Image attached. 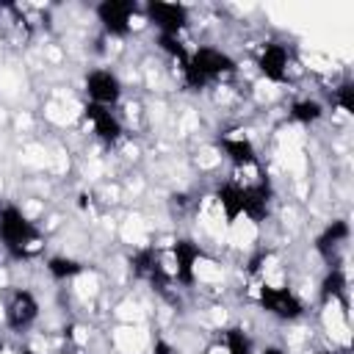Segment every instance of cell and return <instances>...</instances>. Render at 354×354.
Returning <instances> with one entry per match:
<instances>
[{"label":"cell","instance_id":"obj_1","mask_svg":"<svg viewBox=\"0 0 354 354\" xmlns=\"http://www.w3.org/2000/svg\"><path fill=\"white\" fill-rule=\"evenodd\" d=\"M0 241H3L6 252L17 260L36 257L44 249L41 230L17 205H3L0 207Z\"/></svg>","mask_w":354,"mask_h":354},{"label":"cell","instance_id":"obj_2","mask_svg":"<svg viewBox=\"0 0 354 354\" xmlns=\"http://www.w3.org/2000/svg\"><path fill=\"white\" fill-rule=\"evenodd\" d=\"M180 69H183L185 86H188L191 91H199V88H205L207 83L232 75L238 66H235V61H232L227 53H221V50H216V47H199V50H194V53L188 55V61H185Z\"/></svg>","mask_w":354,"mask_h":354},{"label":"cell","instance_id":"obj_3","mask_svg":"<svg viewBox=\"0 0 354 354\" xmlns=\"http://www.w3.org/2000/svg\"><path fill=\"white\" fill-rule=\"evenodd\" d=\"M130 268H133V274H136L138 279H144L152 290H158L160 296H171L169 288H171L174 279H171V271L163 266L160 254L155 252V246L138 249V252L130 257Z\"/></svg>","mask_w":354,"mask_h":354},{"label":"cell","instance_id":"obj_4","mask_svg":"<svg viewBox=\"0 0 354 354\" xmlns=\"http://www.w3.org/2000/svg\"><path fill=\"white\" fill-rule=\"evenodd\" d=\"M257 299H260V307L266 313H271L274 318H282V321H296L304 315V304L301 299L290 290V288H277V285H260L257 288Z\"/></svg>","mask_w":354,"mask_h":354},{"label":"cell","instance_id":"obj_5","mask_svg":"<svg viewBox=\"0 0 354 354\" xmlns=\"http://www.w3.org/2000/svg\"><path fill=\"white\" fill-rule=\"evenodd\" d=\"M144 14L160 30V36H180V30L188 25V8L183 3L149 0L147 8H144Z\"/></svg>","mask_w":354,"mask_h":354},{"label":"cell","instance_id":"obj_6","mask_svg":"<svg viewBox=\"0 0 354 354\" xmlns=\"http://www.w3.org/2000/svg\"><path fill=\"white\" fill-rule=\"evenodd\" d=\"M136 3L130 0H102L97 6V19L102 25V30L108 36H127L133 28V17H136Z\"/></svg>","mask_w":354,"mask_h":354},{"label":"cell","instance_id":"obj_7","mask_svg":"<svg viewBox=\"0 0 354 354\" xmlns=\"http://www.w3.org/2000/svg\"><path fill=\"white\" fill-rule=\"evenodd\" d=\"M86 94H88V102L113 108L122 100V80L111 69H91L86 75Z\"/></svg>","mask_w":354,"mask_h":354},{"label":"cell","instance_id":"obj_8","mask_svg":"<svg viewBox=\"0 0 354 354\" xmlns=\"http://www.w3.org/2000/svg\"><path fill=\"white\" fill-rule=\"evenodd\" d=\"M36 318H39V299L30 290H25V288L14 290L8 304H6V324H8V329L11 332H25V329H30L36 324Z\"/></svg>","mask_w":354,"mask_h":354},{"label":"cell","instance_id":"obj_9","mask_svg":"<svg viewBox=\"0 0 354 354\" xmlns=\"http://www.w3.org/2000/svg\"><path fill=\"white\" fill-rule=\"evenodd\" d=\"M171 257H174V271L171 279L177 285L191 288L196 282V263L202 260V249L191 241V238H180L171 243Z\"/></svg>","mask_w":354,"mask_h":354},{"label":"cell","instance_id":"obj_10","mask_svg":"<svg viewBox=\"0 0 354 354\" xmlns=\"http://www.w3.org/2000/svg\"><path fill=\"white\" fill-rule=\"evenodd\" d=\"M271 196H274V191L266 177H260L254 183H243V216L249 221L260 224L271 210Z\"/></svg>","mask_w":354,"mask_h":354},{"label":"cell","instance_id":"obj_11","mask_svg":"<svg viewBox=\"0 0 354 354\" xmlns=\"http://www.w3.org/2000/svg\"><path fill=\"white\" fill-rule=\"evenodd\" d=\"M83 119L91 124V130H94V136L100 138V141H105V144H116L119 138H122V122L116 119V113L111 111V108H102V105H94V102H88L86 108H83Z\"/></svg>","mask_w":354,"mask_h":354},{"label":"cell","instance_id":"obj_12","mask_svg":"<svg viewBox=\"0 0 354 354\" xmlns=\"http://www.w3.org/2000/svg\"><path fill=\"white\" fill-rule=\"evenodd\" d=\"M288 66H290V55H288V50H285L282 44H277V41H268V44L260 50V55H257V69H260V75H263L266 80H271V83H285V80H288Z\"/></svg>","mask_w":354,"mask_h":354},{"label":"cell","instance_id":"obj_13","mask_svg":"<svg viewBox=\"0 0 354 354\" xmlns=\"http://www.w3.org/2000/svg\"><path fill=\"white\" fill-rule=\"evenodd\" d=\"M218 149L238 166V169H246V166H257V152H254V144L243 136V133H238V130H232V133H224L221 138H218Z\"/></svg>","mask_w":354,"mask_h":354},{"label":"cell","instance_id":"obj_14","mask_svg":"<svg viewBox=\"0 0 354 354\" xmlns=\"http://www.w3.org/2000/svg\"><path fill=\"white\" fill-rule=\"evenodd\" d=\"M216 199L221 205V213H224L227 224H235L243 216V183L241 180H227L224 185H218Z\"/></svg>","mask_w":354,"mask_h":354},{"label":"cell","instance_id":"obj_15","mask_svg":"<svg viewBox=\"0 0 354 354\" xmlns=\"http://www.w3.org/2000/svg\"><path fill=\"white\" fill-rule=\"evenodd\" d=\"M348 235H351V230H348V221H343V218H337V221H332V224H326L324 227V232L315 238V252L326 260V263H332V254L348 241Z\"/></svg>","mask_w":354,"mask_h":354},{"label":"cell","instance_id":"obj_16","mask_svg":"<svg viewBox=\"0 0 354 354\" xmlns=\"http://www.w3.org/2000/svg\"><path fill=\"white\" fill-rule=\"evenodd\" d=\"M321 301H340L343 310L348 307V282H346L343 268L332 266L326 271V277L321 279Z\"/></svg>","mask_w":354,"mask_h":354},{"label":"cell","instance_id":"obj_17","mask_svg":"<svg viewBox=\"0 0 354 354\" xmlns=\"http://www.w3.org/2000/svg\"><path fill=\"white\" fill-rule=\"evenodd\" d=\"M83 271V263L75 260V257H66V254H55L47 260V274L53 279H72Z\"/></svg>","mask_w":354,"mask_h":354},{"label":"cell","instance_id":"obj_18","mask_svg":"<svg viewBox=\"0 0 354 354\" xmlns=\"http://www.w3.org/2000/svg\"><path fill=\"white\" fill-rule=\"evenodd\" d=\"M288 113H290V119L299 122V124H313V122H318V119L324 116V105H321L318 100H296Z\"/></svg>","mask_w":354,"mask_h":354},{"label":"cell","instance_id":"obj_19","mask_svg":"<svg viewBox=\"0 0 354 354\" xmlns=\"http://www.w3.org/2000/svg\"><path fill=\"white\" fill-rule=\"evenodd\" d=\"M221 354H252V340L246 337L243 329L232 326L224 332V343H221Z\"/></svg>","mask_w":354,"mask_h":354},{"label":"cell","instance_id":"obj_20","mask_svg":"<svg viewBox=\"0 0 354 354\" xmlns=\"http://www.w3.org/2000/svg\"><path fill=\"white\" fill-rule=\"evenodd\" d=\"M158 44H160V50L163 53H169L174 61H180V66L188 61V50H185V44H183V39L180 36H158Z\"/></svg>","mask_w":354,"mask_h":354},{"label":"cell","instance_id":"obj_21","mask_svg":"<svg viewBox=\"0 0 354 354\" xmlns=\"http://www.w3.org/2000/svg\"><path fill=\"white\" fill-rule=\"evenodd\" d=\"M332 102H335L340 111H346V113H354V83H351V80H343V83L335 88V97H332Z\"/></svg>","mask_w":354,"mask_h":354},{"label":"cell","instance_id":"obj_22","mask_svg":"<svg viewBox=\"0 0 354 354\" xmlns=\"http://www.w3.org/2000/svg\"><path fill=\"white\" fill-rule=\"evenodd\" d=\"M152 354H174V348H171L163 337H158V340H155V346H152Z\"/></svg>","mask_w":354,"mask_h":354},{"label":"cell","instance_id":"obj_23","mask_svg":"<svg viewBox=\"0 0 354 354\" xmlns=\"http://www.w3.org/2000/svg\"><path fill=\"white\" fill-rule=\"evenodd\" d=\"M260 354H285V351H282V348H277V346H268V348H263Z\"/></svg>","mask_w":354,"mask_h":354},{"label":"cell","instance_id":"obj_24","mask_svg":"<svg viewBox=\"0 0 354 354\" xmlns=\"http://www.w3.org/2000/svg\"><path fill=\"white\" fill-rule=\"evenodd\" d=\"M22 354H36V351H30V348H22Z\"/></svg>","mask_w":354,"mask_h":354},{"label":"cell","instance_id":"obj_25","mask_svg":"<svg viewBox=\"0 0 354 354\" xmlns=\"http://www.w3.org/2000/svg\"><path fill=\"white\" fill-rule=\"evenodd\" d=\"M318 354H337V351H318Z\"/></svg>","mask_w":354,"mask_h":354}]
</instances>
